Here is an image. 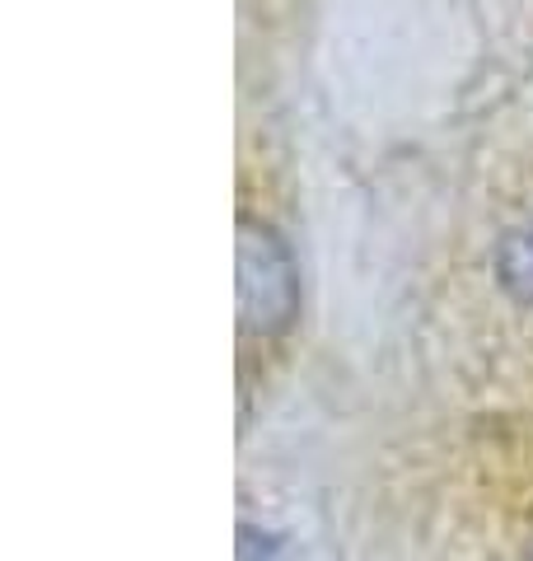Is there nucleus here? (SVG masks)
Listing matches in <instances>:
<instances>
[{"label": "nucleus", "instance_id": "2", "mask_svg": "<svg viewBox=\"0 0 533 561\" xmlns=\"http://www.w3.org/2000/svg\"><path fill=\"white\" fill-rule=\"evenodd\" d=\"M496 272H501V286L514 295L520 305H533V225L514 230L501 253H496Z\"/></svg>", "mask_w": 533, "mask_h": 561}, {"label": "nucleus", "instance_id": "3", "mask_svg": "<svg viewBox=\"0 0 533 561\" xmlns=\"http://www.w3.org/2000/svg\"><path fill=\"white\" fill-rule=\"evenodd\" d=\"M529 561H533V557H529Z\"/></svg>", "mask_w": 533, "mask_h": 561}, {"label": "nucleus", "instance_id": "1", "mask_svg": "<svg viewBox=\"0 0 533 561\" xmlns=\"http://www.w3.org/2000/svg\"><path fill=\"white\" fill-rule=\"evenodd\" d=\"M299 309L295 257L266 220H239V332L243 337H281Z\"/></svg>", "mask_w": 533, "mask_h": 561}]
</instances>
